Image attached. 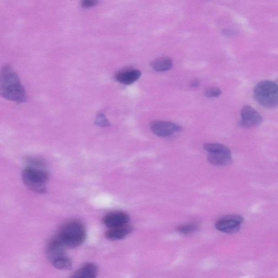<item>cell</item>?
Here are the masks:
<instances>
[{
	"instance_id": "1",
	"label": "cell",
	"mask_w": 278,
	"mask_h": 278,
	"mask_svg": "<svg viewBox=\"0 0 278 278\" xmlns=\"http://www.w3.org/2000/svg\"><path fill=\"white\" fill-rule=\"evenodd\" d=\"M0 96L11 101L22 103L26 93L15 71L9 65L0 70Z\"/></svg>"
},
{
	"instance_id": "2",
	"label": "cell",
	"mask_w": 278,
	"mask_h": 278,
	"mask_svg": "<svg viewBox=\"0 0 278 278\" xmlns=\"http://www.w3.org/2000/svg\"><path fill=\"white\" fill-rule=\"evenodd\" d=\"M28 163L22 173L24 184L35 193L44 194L46 191V183L49 177L44 164L36 159L29 160Z\"/></svg>"
},
{
	"instance_id": "3",
	"label": "cell",
	"mask_w": 278,
	"mask_h": 278,
	"mask_svg": "<svg viewBox=\"0 0 278 278\" xmlns=\"http://www.w3.org/2000/svg\"><path fill=\"white\" fill-rule=\"evenodd\" d=\"M57 237L66 247L76 248L84 242L86 230L84 224L79 220H70L61 227Z\"/></svg>"
},
{
	"instance_id": "4",
	"label": "cell",
	"mask_w": 278,
	"mask_h": 278,
	"mask_svg": "<svg viewBox=\"0 0 278 278\" xmlns=\"http://www.w3.org/2000/svg\"><path fill=\"white\" fill-rule=\"evenodd\" d=\"M254 97L263 107L273 109L278 104V87L274 81L265 80L258 82L254 89Z\"/></svg>"
},
{
	"instance_id": "5",
	"label": "cell",
	"mask_w": 278,
	"mask_h": 278,
	"mask_svg": "<svg viewBox=\"0 0 278 278\" xmlns=\"http://www.w3.org/2000/svg\"><path fill=\"white\" fill-rule=\"evenodd\" d=\"M203 149L208 153L207 158L210 164L217 166H226L233 162L232 153L226 145L218 143H207Z\"/></svg>"
},
{
	"instance_id": "6",
	"label": "cell",
	"mask_w": 278,
	"mask_h": 278,
	"mask_svg": "<svg viewBox=\"0 0 278 278\" xmlns=\"http://www.w3.org/2000/svg\"><path fill=\"white\" fill-rule=\"evenodd\" d=\"M244 219L240 215L225 216L219 218L215 224L216 229L225 233H236L239 231Z\"/></svg>"
},
{
	"instance_id": "7",
	"label": "cell",
	"mask_w": 278,
	"mask_h": 278,
	"mask_svg": "<svg viewBox=\"0 0 278 278\" xmlns=\"http://www.w3.org/2000/svg\"><path fill=\"white\" fill-rule=\"evenodd\" d=\"M241 119L239 125L242 127L251 128L259 126L263 121L261 115L249 105L243 107L241 112Z\"/></svg>"
},
{
	"instance_id": "8",
	"label": "cell",
	"mask_w": 278,
	"mask_h": 278,
	"mask_svg": "<svg viewBox=\"0 0 278 278\" xmlns=\"http://www.w3.org/2000/svg\"><path fill=\"white\" fill-rule=\"evenodd\" d=\"M152 132L160 137H168L181 131V127L175 123L165 121H155L150 124Z\"/></svg>"
},
{
	"instance_id": "9",
	"label": "cell",
	"mask_w": 278,
	"mask_h": 278,
	"mask_svg": "<svg viewBox=\"0 0 278 278\" xmlns=\"http://www.w3.org/2000/svg\"><path fill=\"white\" fill-rule=\"evenodd\" d=\"M130 217L125 213L115 212L110 213L103 218V223L109 228L122 226L128 223Z\"/></svg>"
},
{
	"instance_id": "10",
	"label": "cell",
	"mask_w": 278,
	"mask_h": 278,
	"mask_svg": "<svg viewBox=\"0 0 278 278\" xmlns=\"http://www.w3.org/2000/svg\"><path fill=\"white\" fill-rule=\"evenodd\" d=\"M66 247L56 237L50 242L47 248L46 254L48 258L52 262L58 258L66 256Z\"/></svg>"
},
{
	"instance_id": "11",
	"label": "cell",
	"mask_w": 278,
	"mask_h": 278,
	"mask_svg": "<svg viewBox=\"0 0 278 278\" xmlns=\"http://www.w3.org/2000/svg\"><path fill=\"white\" fill-rule=\"evenodd\" d=\"M141 71L136 69H129L119 71L115 78L119 83L124 85H130L140 79Z\"/></svg>"
},
{
	"instance_id": "12",
	"label": "cell",
	"mask_w": 278,
	"mask_h": 278,
	"mask_svg": "<svg viewBox=\"0 0 278 278\" xmlns=\"http://www.w3.org/2000/svg\"><path fill=\"white\" fill-rule=\"evenodd\" d=\"M132 231V227L128 223L110 228L105 233V237L110 240L116 241L126 237Z\"/></svg>"
},
{
	"instance_id": "13",
	"label": "cell",
	"mask_w": 278,
	"mask_h": 278,
	"mask_svg": "<svg viewBox=\"0 0 278 278\" xmlns=\"http://www.w3.org/2000/svg\"><path fill=\"white\" fill-rule=\"evenodd\" d=\"M98 268L97 265L92 263H86L85 265L76 271L72 278H94L97 277Z\"/></svg>"
},
{
	"instance_id": "14",
	"label": "cell",
	"mask_w": 278,
	"mask_h": 278,
	"mask_svg": "<svg viewBox=\"0 0 278 278\" xmlns=\"http://www.w3.org/2000/svg\"><path fill=\"white\" fill-rule=\"evenodd\" d=\"M152 68L157 72H165L170 70L173 66V61L169 57H161L151 63Z\"/></svg>"
},
{
	"instance_id": "15",
	"label": "cell",
	"mask_w": 278,
	"mask_h": 278,
	"mask_svg": "<svg viewBox=\"0 0 278 278\" xmlns=\"http://www.w3.org/2000/svg\"><path fill=\"white\" fill-rule=\"evenodd\" d=\"M53 266L59 270H70L73 263L70 258L65 256L51 262Z\"/></svg>"
},
{
	"instance_id": "16",
	"label": "cell",
	"mask_w": 278,
	"mask_h": 278,
	"mask_svg": "<svg viewBox=\"0 0 278 278\" xmlns=\"http://www.w3.org/2000/svg\"><path fill=\"white\" fill-rule=\"evenodd\" d=\"M199 228V224L198 223H193L181 225L176 228L177 231L181 234L189 235L198 231Z\"/></svg>"
},
{
	"instance_id": "17",
	"label": "cell",
	"mask_w": 278,
	"mask_h": 278,
	"mask_svg": "<svg viewBox=\"0 0 278 278\" xmlns=\"http://www.w3.org/2000/svg\"><path fill=\"white\" fill-rule=\"evenodd\" d=\"M221 94V90L217 87L209 88L206 90L204 92L205 97L208 98H218Z\"/></svg>"
},
{
	"instance_id": "18",
	"label": "cell",
	"mask_w": 278,
	"mask_h": 278,
	"mask_svg": "<svg viewBox=\"0 0 278 278\" xmlns=\"http://www.w3.org/2000/svg\"><path fill=\"white\" fill-rule=\"evenodd\" d=\"M96 124L101 127H108L110 125L109 122L104 115L100 113L98 115L97 119H96Z\"/></svg>"
},
{
	"instance_id": "19",
	"label": "cell",
	"mask_w": 278,
	"mask_h": 278,
	"mask_svg": "<svg viewBox=\"0 0 278 278\" xmlns=\"http://www.w3.org/2000/svg\"><path fill=\"white\" fill-rule=\"evenodd\" d=\"M98 0H81V6L84 8H91L97 5Z\"/></svg>"
},
{
	"instance_id": "20",
	"label": "cell",
	"mask_w": 278,
	"mask_h": 278,
	"mask_svg": "<svg viewBox=\"0 0 278 278\" xmlns=\"http://www.w3.org/2000/svg\"><path fill=\"white\" fill-rule=\"evenodd\" d=\"M199 85V81L198 79H195L191 81L190 87L191 88H197Z\"/></svg>"
}]
</instances>
